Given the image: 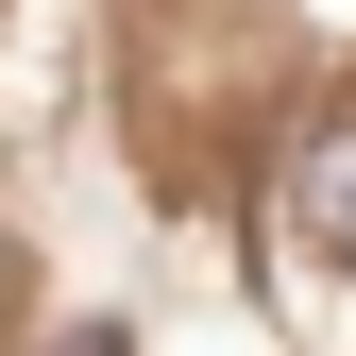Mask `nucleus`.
<instances>
[{"label": "nucleus", "mask_w": 356, "mask_h": 356, "mask_svg": "<svg viewBox=\"0 0 356 356\" xmlns=\"http://www.w3.org/2000/svg\"><path fill=\"white\" fill-rule=\"evenodd\" d=\"M289 204H305V238L356 272V102H323V136H305V187H289Z\"/></svg>", "instance_id": "1"}, {"label": "nucleus", "mask_w": 356, "mask_h": 356, "mask_svg": "<svg viewBox=\"0 0 356 356\" xmlns=\"http://www.w3.org/2000/svg\"><path fill=\"white\" fill-rule=\"evenodd\" d=\"M0 305H17V254H0Z\"/></svg>", "instance_id": "3"}, {"label": "nucleus", "mask_w": 356, "mask_h": 356, "mask_svg": "<svg viewBox=\"0 0 356 356\" xmlns=\"http://www.w3.org/2000/svg\"><path fill=\"white\" fill-rule=\"evenodd\" d=\"M51 356H136V323H68V339H51Z\"/></svg>", "instance_id": "2"}]
</instances>
